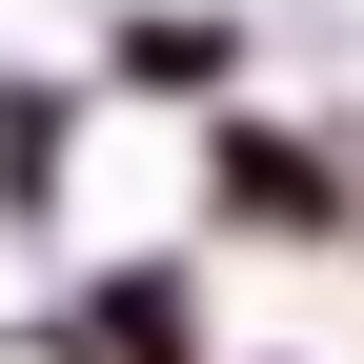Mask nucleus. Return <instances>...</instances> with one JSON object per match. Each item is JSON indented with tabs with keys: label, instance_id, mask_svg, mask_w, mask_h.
I'll use <instances>...</instances> for the list:
<instances>
[{
	"label": "nucleus",
	"instance_id": "f257e3e1",
	"mask_svg": "<svg viewBox=\"0 0 364 364\" xmlns=\"http://www.w3.org/2000/svg\"><path fill=\"white\" fill-rule=\"evenodd\" d=\"M364 223V142L344 122H284V102H203L182 122V243H243V263H304Z\"/></svg>",
	"mask_w": 364,
	"mask_h": 364
},
{
	"label": "nucleus",
	"instance_id": "f03ea898",
	"mask_svg": "<svg viewBox=\"0 0 364 364\" xmlns=\"http://www.w3.org/2000/svg\"><path fill=\"white\" fill-rule=\"evenodd\" d=\"M61 364H223V304H203V243H122V263H61L41 304Z\"/></svg>",
	"mask_w": 364,
	"mask_h": 364
},
{
	"label": "nucleus",
	"instance_id": "7ed1b4c3",
	"mask_svg": "<svg viewBox=\"0 0 364 364\" xmlns=\"http://www.w3.org/2000/svg\"><path fill=\"white\" fill-rule=\"evenodd\" d=\"M243 61H263V21L243 0H102V102H243Z\"/></svg>",
	"mask_w": 364,
	"mask_h": 364
},
{
	"label": "nucleus",
	"instance_id": "20e7f679",
	"mask_svg": "<svg viewBox=\"0 0 364 364\" xmlns=\"http://www.w3.org/2000/svg\"><path fill=\"white\" fill-rule=\"evenodd\" d=\"M81 142H102V81H41V61H0V223H61L81 203Z\"/></svg>",
	"mask_w": 364,
	"mask_h": 364
},
{
	"label": "nucleus",
	"instance_id": "39448f33",
	"mask_svg": "<svg viewBox=\"0 0 364 364\" xmlns=\"http://www.w3.org/2000/svg\"><path fill=\"white\" fill-rule=\"evenodd\" d=\"M344 263H364V223H344Z\"/></svg>",
	"mask_w": 364,
	"mask_h": 364
},
{
	"label": "nucleus",
	"instance_id": "423d86ee",
	"mask_svg": "<svg viewBox=\"0 0 364 364\" xmlns=\"http://www.w3.org/2000/svg\"><path fill=\"white\" fill-rule=\"evenodd\" d=\"M223 364H243V344H223Z\"/></svg>",
	"mask_w": 364,
	"mask_h": 364
}]
</instances>
